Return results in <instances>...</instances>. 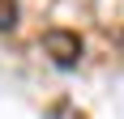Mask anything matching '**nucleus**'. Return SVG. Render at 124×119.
Here are the masks:
<instances>
[{
    "label": "nucleus",
    "instance_id": "1",
    "mask_svg": "<svg viewBox=\"0 0 124 119\" xmlns=\"http://www.w3.org/2000/svg\"><path fill=\"white\" fill-rule=\"evenodd\" d=\"M43 47H47V55L60 64V68H73L77 60H81V38L73 34V30H47L43 34Z\"/></svg>",
    "mask_w": 124,
    "mask_h": 119
},
{
    "label": "nucleus",
    "instance_id": "2",
    "mask_svg": "<svg viewBox=\"0 0 124 119\" xmlns=\"http://www.w3.org/2000/svg\"><path fill=\"white\" fill-rule=\"evenodd\" d=\"M17 26V0H0V30Z\"/></svg>",
    "mask_w": 124,
    "mask_h": 119
}]
</instances>
